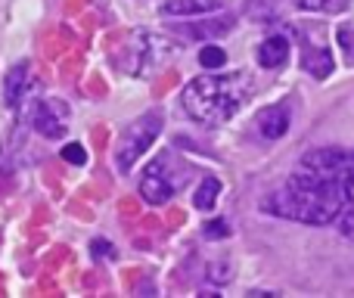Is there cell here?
Listing matches in <instances>:
<instances>
[{
  "instance_id": "16",
  "label": "cell",
  "mask_w": 354,
  "mask_h": 298,
  "mask_svg": "<svg viewBox=\"0 0 354 298\" xmlns=\"http://www.w3.org/2000/svg\"><path fill=\"white\" fill-rule=\"evenodd\" d=\"M62 158H66V162H72V165H84L87 162V152L78 147V143H68L66 149H62Z\"/></svg>"
},
{
  "instance_id": "17",
  "label": "cell",
  "mask_w": 354,
  "mask_h": 298,
  "mask_svg": "<svg viewBox=\"0 0 354 298\" xmlns=\"http://www.w3.org/2000/svg\"><path fill=\"white\" fill-rule=\"evenodd\" d=\"M339 44H342V50H348V56L354 59V25L339 28Z\"/></svg>"
},
{
  "instance_id": "12",
  "label": "cell",
  "mask_w": 354,
  "mask_h": 298,
  "mask_svg": "<svg viewBox=\"0 0 354 298\" xmlns=\"http://www.w3.org/2000/svg\"><path fill=\"white\" fill-rule=\"evenodd\" d=\"M230 25H233V19H212V22H199L196 28H189V35L193 37H218V35H227L230 31Z\"/></svg>"
},
{
  "instance_id": "6",
  "label": "cell",
  "mask_w": 354,
  "mask_h": 298,
  "mask_svg": "<svg viewBox=\"0 0 354 298\" xmlns=\"http://www.w3.org/2000/svg\"><path fill=\"white\" fill-rule=\"evenodd\" d=\"M255 124H258V131H261L268 140H277V137H283L289 131V112H286V106H264V109L258 112Z\"/></svg>"
},
{
  "instance_id": "18",
  "label": "cell",
  "mask_w": 354,
  "mask_h": 298,
  "mask_svg": "<svg viewBox=\"0 0 354 298\" xmlns=\"http://www.w3.org/2000/svg\"><path fill=\"white\" fill-rule=\"evenodd\" d=\"M339 227H342V233H345V236L354 239V208H351L348 214H345V218H342V224H339Z\"/></svg>"
},
{
  "instance_id": "2",
  "label": "cell",
  "mask_w": 354,
  "mask_h": 298,
  "mask_svg": "<svg viewBox=\"0 0 354 298\" xmlns=\"http://www.w3.org/2000/svg\"><path fill=\"white\" fill-rule=\"evenodd\" d=\"M249 78L236 75H202L183 87V109L202 124H221L243 106Z\"/></svg>"
},
{
  "instance_id": "15",
  "label": "cell",
  "mask_w": 354,
  "mask_h": 298,
  "mask_svg": "<svg viewBox=\"0 0 354 298\" xmlns=\"http://www.w3.org/2000/svg\"><path fill=\"white\" fill-rule=\"evenodd\" d=\"M202 233H205L208 239H224L227 233H230V227H227V221L214 218V221H208V224H205V230H202Z\"/></svg>"
},
{
  "instance_id": "19",
  "label": "cell",
  "mask_w": 354,
  "mask_h": 298,
  "mask_svg": "<svg viewBox=\"0 0 354 298\" xmlns=\"http://www.w3.org/2000/svg\"><path fill=\"white\" fill-rule=\"evenodd\" d=\"M93 255H109L112 258V245L106 239H93Z\"/></svg>"
},
{
  "instance_id": "3",
  "label": "cell",
  "mask_w": 354,
  "mask_h": 298,
  "mask_svg": "<svg viewBox=\"0 0 354 298\" xmlns=\"http://www.w3.org/2000/svg\"><path fill=\"white\" fill-rule=\"evenodd\" d=\"M159 131H162V112H147V115L137 118V122L122 134V140H118V168L122 171L134 168L137 158L153 147Z\"/></svg>"
},
{
  "instance_id": "11",
  "label": "cell",
  "mask_w": 354,
  "mask_h": 298,
  "mask_svg": "<svg viewBox=\"0 0 354 298\" xmlns=\"http://www.w3.org/2000/svg\"><path fill=\"white\" fill-rule=\"evenodd\" d=\"M218 193H221V183L214 180V177H208V180H202V187L196 189V208H202V212H208V208L218 202Z\"/></svg>"
},
{
  "instance_id": "4",
  "label": "cell",
  "mask_w": 354,
  "mask_h": 298,
  "mask_svg": "<svg viewBox=\"0 0 354 298\" xmlns=\"http://www.w3.org/2000/svg\"><path fill=\"white\" fill-rule=\"evenodd\" d=\"M31 122H35L37 134L56 140V137H62L66 134V128H68V106L62 103V100H56V97L41 100L37 109H35V115H31Z\"/></svg>"
},
{
  "instance_id": "7",
  "label": "cell",
  "mask_w": 354,
  "mask_h": 298,
  "mask_svg": "<svg viewBox=\"0 0 354 298\" xmlns=\"http://www.w3.org/2000/svg\"><path fill=\"white\" fill-rule=\"evenodd\" d=\"M301 66H305L314 78H326V75L333 72V53L324 47V44H320V47H305Z\"/></svg>"
},
{
  "instance_id": "9",
  "label": "cell",
  "mask_w": 354,
  "mask_h": 298,
  "mask_svg": "<svg viewBox=\"0 0 354 298\" xmlns=\"http://www.w3.org/2000/svg\"><path fill=\"white\" fill-rule=\"evenodd\" d=\"M25 84H28V62H19V66L6 75V106H19V103H22Z\"/></svg>"
},
{
  "instance_id": "13",
  "label": "cell",
  "mask_w": 354,
  "mask_h": 298,
  "mask_svg": "<svg viewBox=\"0 0 354 298\" xmlns=\"http://www.w3.org/2000/svg\"><path fill=\"white\" fill-rule=\"evenodd\" d=\"M299 10H314V12H339L348 6V0H295Z\"/></svg>"
},
{
  "instance_id": "1",
  "label": "cell",
  "mask_w": 354,
  "mask_h": 298,
  "mask_svg": "<svg viewBox=\"0 0 354 298\" xmlns=\"http://www.w3.org/2000/svg\"><path fill=\"white\" fill-rule=\"evenodd\" d=\"M348 193L351 189L342 180H326V177L308 174V171L299 168L280 189H274L261 202V208L277 214V218H292V221H301V224L317 227L339 218Z\"/></svg>"
},
{
  "instance_id": "10",
  "label": "cell",
  "mask_w": 354,
  "mask_h": 298,
  "mask_svg": "<svg viewBox=\"0 0 354 298\" xmlns=\"http://www.w3.org/2000/svg\"><path fill=\"white\" fill-rule=\"evenodd\" d=\"M221 0H168L162 3V12H171V16H193V12H208L218 10Z\"/></svg>"
},
{
  "instance_id": "14",
  "label": "cell",
  "mask_w": 354,
  "mask_h": 298,
  "mask_svg": "<svg viewBox=\"0 0 354 298\" xmlns=\"http://www.w3.org/2000/svg\"><path fill=\"white\" fill-rule=\"evenodd\" d=\"M199 62L205 68H221L227 62V53L221 47H214V44H208V47H202V53H199Z\"/></svg>"
},
{
  "instance_id": "20",
  "label": "cell",
  "mask_w": 354,
  "mask_h": 298,
  "mask_svg": "<svg viewBox=\"0 0 354 298\" xmlns=\"http://www.w3.org/2000/svg\"><path fill=\"white\" fill-rule=\"evenodd\" d=\"M345 183H348V189H354V152H348V165H345Z\"/></svg>"
},
{
  "instance_id": "8",
  "label": "cell",
  "mask_w": 354,
  "mask_h": 298,
  "mask_svg": "<svg viewBox=\"0 0 354 298\" xmlns=\"http://www.w3.org/2000/svg\"><path fill=\"white\" fill-rule=\"evenodd\" d=\"M286 53H289L286 37H268V41L258 47V62H261L264 68H277L286 62Z\"/></svg>"
},
{
  "instance_id": "5",
  "label": "cell",
  "mask_w": 354,
  "mask_h": 298,
  "mask_svg": "<svg viewBox=\"0 0 354 298\" xmlns=\"http://www.w3.org/2000/svg\"><path fill=\"white\" fill-rule=\"evenodd\" d=\"M140 196L149 205H162V202H168L174 196V183H171V177L165 174V165L162 162H153L147 168V174H143V180H140Z\"/></svg>"
}]
</instances>
